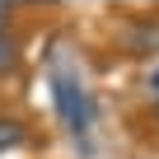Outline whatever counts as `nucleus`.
Here are the masks:
<instances>
[{
    "mask_svg": "<svg viewBox=\"0 0 159 159\" xmlns=\"http://www.w3.org/2000/svg\"><path fill=\"white\" fill-rule=\"evenodd\" d=\"M52 89H56V108H61L66 126H70L75 136H84V131H89V94L80 89V80L56 75V80H52Z\"/></svg>",
    "mask_w": 159,
    "mask_h": 159,
    "instance_id": "nucleus-1",
    "label": "nucleus"
},
{
    "mask_svg": "<svg viewBox=\"0 0 159 159\" xmlns=\"http://www.w3.org/2000/svg\"><path fill=\"white\" fill-rule=\"evenodd\" d=\"M19 140H24V126L14 117H5V122H0V150H14Z\"/></svg>",
    "mask_w": 159,
    "mask_h": 159,
    "instance_id": "nucleus-2",
    "label": "nucleus"
},
{
    "mask_svg": "<svg viewBox=\"0 0 159 159\" xmlns=\"http://www.w3.org/2000/svg\"><path fill=\"white\" fill-rule=\"evenodd\" d=\"M14 61H19V42H14L5 28H0V70H10Z\"/></svg>",
    "mask_w": 159,
    "mask_h": 159,
    "instance_id": "nucleus-3",
    "label": "nucleus"
},
{
    "mask_svg": "<svg viewBox=\"0 0 159 159\" xmlns=\"http://www.w3.org/2000/svg\"><path fill=\"white\" fill-rule=\"evenodd\" d=\"M5 19H10V5H0V24H5Z\"/></svg>",
    "mask_w": 159,
    "mask_h": 159,
    "instance_id": "nucleus-4",
    "label": "nucleus"
},
{
    "mask_svg": "<svg viewBox=\"0 0 159 159\" xmlns=\"http://www.w3.org/2000/svg\"><path fill=\"white\" fill-rule=\"evenodd\" d=\"M154 89H159V70H154Z\"/></svg>",
    "mask_w": 159,
    "mask_h": 159,
    "instance_id": "nucleus-5",
    "label": "nucleus"
},
{
    "mask_svg": "<svg viewBox=\"0 0 159 159\" xmlns=\"http://www.w3.org/2000/svg\"><path fill=\"white\" fill-rule=\"evenodd\" d=\"M154 112H159V103H154Z\"/></svg>",
    "mask_w": 159,
    "mask_h": 159,
    "instance_id": "nucleus-6",
    "label": "nucleus"
}]
</instances>
